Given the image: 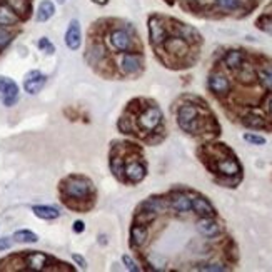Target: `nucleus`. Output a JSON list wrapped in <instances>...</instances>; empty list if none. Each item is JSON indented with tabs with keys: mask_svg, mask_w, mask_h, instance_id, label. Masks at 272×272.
Returning a JSON list of instances; mask_svg holds the SVG:
<instances>
[{
	"mask_svg": "<svg viewBox=\"0 0 272 272\" xmlns=\"http://www.w3.org/2000/svg\"><path fill=\"white\" fill-rule=\"evenodd\" d=\"M64 191L72 199H85L90 192V182L82 177H70L67 184L64 186Z\"/></svg>",
	"mask_w": 272,
	"mask_h": 272,
	"instance_id": "1",
	"label": "nucleus"
},
{
	"mask_svg": "<svg viewBox=\"0 0 272 272\" xmlns=\"http://www.w3.org/2000/svg\"><path fill=\"white\" fill-rule=\"evenodd\" d=\"M177 117H179V126L184 129V131L192 132L194 129L197 127V109L194 107V105L191 104L182 105Z\"/></svg>",
	"mask_w": 272,
	"mask_h": 272,
	"instance_id": "2",
	"label": "nucleus"
},
{
	"mask_svg": "<svg viewBox=\"0 0 272 272\" xmlns=\"http://www.w3.org/2000/svg\"><path fill=\"white\" fill-rule=\"evenodd\" d=\"M162 120V114L157 107H149L147 110H144L139 117V124L144 131H154L159 124Z\"/></svg>",
	"mask_w": 272,
	"mask_h": 272,
	"instance_id": "3",
	"label": "nucleus"
},
{
	"mask_svg": "<svg viewBox=\"0 0 272 272\" xmlns=\"http://www.w3.org/2000/svg\"><path fill=\"white\" fill-rule=\"evenodd\" d=\"M45 82H47V77L44 74H40L39 70H32V72H28L25 77L23 88H25V92L28 94H39L44 88Z\"/></svg>",
	"mask_w": 272,
	"mask_h": 272,
	"instance_id": "4",
	"label": "nucleus"
},
{
	"mask_svg": "<svg viewBox=\"0 0 272 272\" xmlns=\"http://www.w3.org/2000/svg\"><path fill=\"white\" fill-rule=\"evenodd\" d=\"M0 92L4 96V102L5 105H12L17 100V96H19V87L12 79L9 77H2L0 75Z\"/></svg>",
	"mask_w": 272,
	"mask_h": 272,
	"instance_id": "5",
	"label": "nucleus"
},
{
	"mask_svg": "<svg viewBox=\"0 0 272 272\" xmlns=\"http://www.w3.org/2000/svg\"><path fill=\"white\" fill-rule=\"evenodd\" d=\"M149 35L154 45H161L167 39V31H165V25L159 17H152L149 20Z\"/></svg>",
	"mask_w": 272,
	"mask_h": 272,
	"instance_id": "6",
	"label": "nucleus"
},
{
	"mask_svg": "<svg viewBox=\"0 0 272 272\" xmlns=\"http://www.w3.org/2000/svg\"><path fill=\"white\" fill-rule=\"evenodd\" d=\"M82 44V31L79 20H70L69 28L66 32V45L70 50H77Z\"/></svg>",
	"mask_w": 272,
	"mask_h": 272,
	"instance_id": "7",
	"label": "nucleus"
},
{
	"mask_svg": "<svg viewBox=\"0 0 272 272\" xmlns=\"http://www.w3.org/2000/svg\"><path fill=\"white\" fill-rule=\"evenodd\" d=\"M131 35H129L126 31H120V28H117V31H112L110 34V44L114 45V49L117 50H129L131 49Z\"/></svg>",
	"mask_w": 272,
	"mask_h": 272,
	"instance_id": "8",
	"label": "nucleus"
},
{
	"mask_svg": "<svg viewBox=\"0 0 272 272\" xmlns=\"http://www.w3.org/2000/svg\"><path fill=\"white\" fill-rule=\"evenodd\" d=\"M25 262L28 265V269L32 270H44L47 262H49V257L42 252H28L25 256Z\"/></svg>",
	"mask_w": 272,
	"mask_h": 272,
	"instance_id": "9",
	"label": "nucleus"
},
{
	"mask_svg": "<svg viewBox=\"0 0 272 272\" xmlns=\"http://www.w3.org/2000/svg\"><path fill=\"white\" fill-rule=\"evenodd\" d=\"M209 88L216 94H227L230 84L222 74H214L209 77Z\"/></svg>",
	"mask_w": 272,
	"mask_h": 272,
	"instance_id": "10",
	"label": "nucleus"
},
{
	"mask_svg": "<svg viewBox=\"0 0 272 272\" xmlns=\"http://www.w3.org/2000/svg\"><path fill=\"white\" fill-rule=\"evenodd\" d=\"M142 67V57L137 54H126L122 58V69L126 74H135Z\"/></svg>",
	"mask_w": 272,
	"mask_h": 272,
	"instance_id": "11",
	"label": "nucleus"
},
{
	"mask_svg": "<svg viewBox=\"0 0 272 272\" xmlns=\"http://www.w3.org/2000/svg\"><path fill=\"white\" fill-rule=\"evenodd\" d=\"M20 17L12 10L7 4H0V25L2 27H12L19 22Z\"/></svg>",
	"mask_w": 272,
	"mask_h": 272,
	"instance_id": "12",
	"label": "nucleus"
},
{
	"mask_svg": "<svg viewBox=\"0 0 272 272\" xmlns=\"http://www.w3.org/2000/svg\"><path fill=\"white\" fill-rule=\"evenodd\" d=\"M197 229L200 234H204L205 237H214L219 234V226L216 221H212L210 217H202L197 222Z\"/></svg>",
	"mask_w": 272,
	"mask_h": 272,
	"instance_id": "13",
	"label": "nucleus"
},
{
	"mask_svg": "<svg viewBox=\"0 0 272 272\" xmlns=\"http://www.w3.org/2000/svg\"><path fill=\"white\" fill-rule=\"evenodd\" d=\"M54 14H55V5L50 0H42L37 9V14H35V19H37V22H47L54 17Z\"/></svg>",
	"mask_w": 272,
	"mask_h": 272,
	"instance_id": "14",
	"label": "nucleus"
},
{
	"mask_svg": "<svg viewBox=\"0 0 272 272\" xmlns=\"http://www.w3.org/2000/svg\"><path fill=\"white\" fill-rule=\"evenodd\" d=\"M165 49L170 54H175V55H184L187 52V42L184 39L180 37H174V39H165Z\"/></svg>",
	"mask_w": 272,
	"mask_h": 272,
	"instance_id": "15",
	"label": "nucleus"
},
{
	"mask_svg": "<svg viewBox=\"0 0 272 272\" xmlns=\"http://www.w3.org/2000/svg\"><path fill=\"white\" fill-rule=\"evenodd\" d=\"M192 209L196 210V214L202 217H212L214 216V207L209 204V200L204 197H196L192 200Z\"/></svg>",
	"mask_w": 272,
	"mask_h": 272,
	"instance_id": "16",
	"label": "nucleus"
},
{
	"mask_svg": "<svg viewBox=\"0 0 272 272\" xmlns=\"http://www.w3.org/2000/svg\"><path fill=\"white\" fill-rule=\"evenodd\" d=\"M126 174H127V179L131 182H140L145 177V169H144V165L139 162H131L126 167Z\"/></svg>",
	"mask_w": 272,
	"mask_h": 272,
	"instance_id": "17",
	"label": "nucleus"
},
{
	"mask_svg": "<svg viewBox=\"0 0 272 272\" xmlns=\"http://www.w3.org/2000/svg\"><path fill=\"white\" fill-rule=\"evenodd\" d=\"M147 239V229L144 224H135L131 229V244L134 247H140Z\"/></svg>",
	"mask_w": 272,
	"mask_h": 272,
	"instance_id": "18",
	"label": "nucleus"
},
{
	"mask_svg": "<svg viewBox=\"0 0 272 272\" xmlns=\"http://www.w3.org/2000/svg\"><path fill=\"white\" fill-rule=\"evenodd\" d=\"M34 214L40 217V219H45V221H52V219H57L61 216V212H58L55 207H50V205H34Z\"/></svg>",
	"mask_w": 272,
	"mask_h": 272,
	"instance_id": "19",
	"label": "nucleus"
},
{
	"mask_svg": "<svg viewBox=\"0 0 272 272\" xmlns=\"http://www.w3.org/2000/svg\"><path fill=\"white\" fill-rule=\"evenodd\" d=\"M170 204H172V207L177 212H187L192 209V200L186 194H175L172 200H170Z\"/></svg>",
	"mask_w": 272,
	"mask_h": 272,
	"instance_id": "20",
	"label": "nucleus"
},
{
	"mask_svg": "<svg viewBox=\"0 0 272 272\" xmlns=\"http://www.w3.org/2000/svg\"><path fill=\"white\" fill-rule=\"evenodd\" d=\"M224 64L229 67V69H239L242 67V64H244V54H242L240 50H230L224 57Z\"/></svg>",
	"mask_w": 272,
	"mask_h": 272,
	"instance_id": "21",
	"label": "nucleus"
},
{
	"mask_svg": "<svg viewBox=\"0 0 272 272\" xmlns=\"http://www.w3.org/2000/svg\"><path fill=\"white\" fill-rule=\"evenodd\" d=\"M217 170L224 175H235L239 172V164L232 159H222L217 162Z\"/></svg>",
	"mask_w": 272,
	"mask_h": 272,
	"instance_id": "22",
	"label": "nucleus"
},
{
	"mask_svg": "<svg viewBox=\"0 0 272 272\" xmlns=\"http://www.w3.org/2000/svg\"><path fill=\"white\" fill-rule=\"evenodd\" d=\"M177 32H179V37L184 39L186 42L187 40L189 42H192V40H199V34L194 31L192 27L184 25V23H179V25H177Z\"/></svg>",
	"mask_w": 272,
	"mask_h": 272,
	"instance_id": "23",
	"label": "nucleus"
},
{
	"mask_svg": "<svg viewBox=\"0 0 272 272\" xmlns=\"http://www.w3.org/2000/svg\"><path fill=\"white\" fill-rule=\"evenodd\" d=\"M5 2L17 15H25L28 12V0H5Z\"/></svg>",
	"mask_w": 272,
	"mask_h": 272,
	"instance_id": "24",
	"label": "nucleus"
},
{
	"mask_svg": "<svg viewBox=\"0 0 272 272\" xmlns=\"http://www.w3.org/2000/svg\"><path fill=\"white\" fill-rule=\"evenodd\" d=\"M14 239L17 242H37L39 237H37V234H34L31 232V230H17V232L14 234Z\"/></svg>",
	"mask_w": 272,
	"mask_h": 272,
	"instance_id": "25",
	"label": "nucleus"
},
{
	"mask_svg": "<svg viewBox=\"0 0 272 272\" xmlns=\"http://www.w3.org/2000/svg\"><path fill=\"white\" fill-rule=\"evenodd\" d=\"M216 2L222 10H227V12L239 10L242 7V0H216Z\"/></svg>",
	"mask_w": 272,
	"mask_h": 272,
	"instance_id": "26",
	"label": "nucleus"
},
{
	"mask_svg": "<svg viewBox=\"0 0 272 272\" xmlns=\"http://www.w3.org/2000/svg\"><path fill=\"white\" fill-rule=\"evenodd\" d=\"M104 47L100 45V44H94L90 49H88V54H87V58L90 62H97V61H100V58L104 57Z\"/></svg>",
	"mask_w": 272,
	"mask_h": 272,
	"instance_id": "27",
	"label": "nucleus"
},
{
	"mask_svg": "<svg viewBox=\"0 0 272 272\" xmlns=\"http://www.w3.org/2000/svg\"><path fill=\"white\" fill-rule=\"evenodd\" d=\"M244 124L247 127H252V129H262L265 127V122L262 117H259V115H247L246 119H244Z\"/></svg>",
	"mask_w": 272,
	"mask_h": 272,
	"instance_id": "28",
	"label": "nucleus"
},
{
	"mask_svg": "<svg viewBox=\"0 0 272 272\" xmlns=\"http://www.w3.org/2000/svg\"><path fill=\"white\" fill-rule=\"evenodd\" d=\"M259 77H261L262 84L272 90V67H264L261 72H259Z\"/></svg>",
	"mask_w": 272,
	"mask_h": 272,
	"instance_id": "29",
	"label": "nucleus"
},
{
	"mask_svg": "<svg viewBox=\"0 0 272 272\" xmlns=\"http://www.w3.org/2000/svg\"><path fill=\"white\" fill-rule=\"evenodd\" d=\"M12 42V34L5 28H0V49H5Z\"/></svg>",
	"mask_w": 272,
	"mask_h": 272,
	"instance_id": "30",
	"label": "nucleus"
},
{
	"mask_svg": "<svg viewBox=\"0 0 272 272\" xmlns=\"http://www.w3.org/2000/svg\"><path fill=\"white\" fill-rule=\"evenodd\" d=\"M39 49H42L45 54H54V45H52V42L49 39H45V37H42L39 40Z\"/></svg>",
	"mask_w": 272,
	"mask_h": 272,
	"instance_id": "31",
	"label": "nucleus"
},
{
	"mask_svg": "<svg viewBox=\"0 0 272 272\" xmlns=\"http://www.w3.org/2000/svg\"><path fill=\"white\" fill-rule=\"evenodd\" d=\"M199 270H214V272H222V270H227L226 265H221V264H202L197 267Z\"/></svg>",
	"mask_w": 272,
	"mask_h": 272,
	"instance_id": "32",
	"label": "nucleus"
},
{
	"mask_svg": "<svg viewBox=\"0 0 272 272\" xmlns=\"http://www.w3.org/2000/svg\"><path fill=\"white\" fill-rule=\"evenodd\" d=\"M122 262H124V265H126V269H129V270H132V272H139V270H140V269L137 267V264L134 262L132 257L124 256V257H122Z\"/></svg>",
	"mask_w": 272,
	"mask_h": 272,
	"instance_id": "33",
	"label": "nucleus"
},
{
	"mask_svg": "<svg viewBox=\"0 0 272 272\" xmlns=\"http://www.w3.org/2000/svg\"><path fill=\"white\" fill-rule=\"evenodd\" d=\"M244 139H246L247 142H251V144H256V145H262V144H265V139L261 137V135L246 134V135H244Z\"/></svg>",
	"mask_w": 272,
	"mask_h": 272,
	"instance_id": "34",
	"label": "nucleus"
},
{
	"mask_svg": "<svg viewBox=\"0 0 272 272\" xmlns=\"http://www.w3.org/2000/svg\"><path fill=\"white\" fill-rule=\"evenodd\" d=\"M72 259H74V262H77V264H79V267H80V269H85V267H87V262H85V259L82 257V256H79V254H74V256H72Z\"/></svg>",
	"mask_w": 272,
	"mask_h": 272,
	"instance_id": "35",
	"label": "nucleus"
},
{
	"mask_svg": "<svg viewBox=\"0 0 272 272\" xmlns=\"http://www.w3.org/2000/svg\"><path fill=\"white\" fill-rule=\"evenodd\" d=\"M10 246H12V240L9 237H2V239H0V251L9 249Z\"/></svg>",
	"mask_w": 272,
	"mask_h": 272,
	"instance_id": "36",
	"label": "nucleus"
},
{
	"mask_svg": "<svg viewBox=\"0 0 272 272\" xmlns=\"http://www.w3.org/2000/svg\"><path fill=\"white\" fill-rule=\"evenodd\" d=\"M74 230H75V232H82V230H84V222H82V221H77V222L74 224Z\"/></svg>",
	"mask_w": 272,
	"mask_h": 272,
	"instance_id": "37",
	"label": "nucleus"
},
{
	"mask_svg": "<svg viewBox=\"0 0 272 272\" xmlns=\"http://www.w3.org/2000/svg\"><path fill=\"white\" fill-rule=\"evenodd\" d=\"M259 27H261L262 31L272 34V20H269V19H267V23H265V25H259Z\"/></svg>",
	"mask_w": 272,
	"mask_h": 272,
	"instance_id": "38",
	"label": "nucleus"
},
{
	"mask_svg": "<svg viewBox=\"0 0 272 272\" xmlns=\"http://www.w3.org/2000/svg\"><path fill=\"white\" fill-rule=\"evenodd\" d=\"M96 4H100V5H104V4H107V0H94Z\"/></svg>",
	"mask_w": 272,
	"mask_h": 272,
	"instance_id": "39",
	"label": "nucleus"
},
{
	"mask_svg": "<svg viewBox=\"0 0 272 272\" xmlns=\"http://www.w3.org/2000/svg\"><path fill=\"white\" fill-rule=\"evenodd\" d=\"M67 0H57V4H66Z\"/></svg>",
	"mask_w": 272,
	"mask_h": 272,
	"instance_id": "40",
	"label": "nucleus"
},
{
	"mask_svg": "<svg viewBox=\"0 0 272 272\" xmlns=\"http://www.w3.org/2000/svg\"><path fill=\"white\" fill-rule=\"evenodd\" d=\"M269 110H270V114H272V99H270V104H269Z\"/></svg>",
	"mask_w": 272,
	"mask_h": 272,
	"instance_id": "41",
	"label": "nucleus"
}]
</instances>
